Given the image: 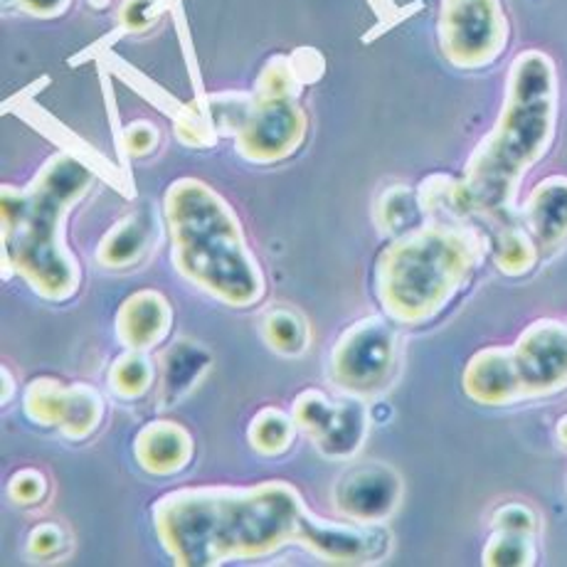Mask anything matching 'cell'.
Listing matches in <instances>:
<instances>
[{"mask_svg":"<svg viewBox=\"0 0 567 567\" xmlns=\"http://www.w3.org/2000/svg\"><path fill=\"white\" fill-rule=\"evenodd\" d=\"M536 563V536L523 530L494 528L484 548L486 567H528Z\"/></svg>","mask_w":567,"mask_h":567,"instance_id":"7402d4cb","label":"cell"},{"mask_svg":"<svg viewBox=\"0 0 567 567\" xmlns=\"http://www.w3.org/2000/svg\"><path fill=\"white\" fill-rule=\"evenodd\" d=\"M491 249H494V261L496 267L504 271L508 277H523L536 267L538 261V243L536 237L530 235V230L516 223H504L494 235V243H491Z\"/></svg>","mask_w":567,"mask_h":567,"instance_id":"e0dca14e","label":"cell"},{"mask_svg":"<svg viewBox=\"0 0 567 567\" xmlns=\"http://www.w3.org/2000/svg\"><path fill=\"white\" fill-rule=\"evenodd\" d=\"M307 136V116L291 96H269L249 109L237 131V151L252 163H277L291 156Z\"/></svg>","mask_w":567,"mask_h":567,"instance_id":"30bf717a","label":"cell"},{"mask_svg":"<svg viewBox=\"0 0 567 567\" xmlns=\"http://www.w3.org/2000/svg\"><path fill=\"white\" fill-rule=\"evenodd\" d=\"M151 383H154V365L146 351H128L118 355L114 365L109 368V385L124 400L144 398Z\"/></svg>","mask_w":567,"mask_h":567,"instance_id":"603a6c76","label":"cell"},{"mask_svg":"<svg viewBox=\"0 0 567 567\" xmlns=\"http://www.w3.org/2000/svg\"><path fill=\"white\" fill-rule=\"evenodd\" d=\"M420 213V198L410 188H405V185H395V188L385 190L378 200V223L383 233L398 235L408 230L410 225L417 223Z\"/></svg>","mask_w":567,"mask_h":567,"instance_id":"d4e9b609","label":"cell"},{"mask_svg":"<svg viewBox=\"0 0 567 567\" xmlns=\"http://www.w3.org/2000/svg\"><path fill=\"white\" fill-rule=\"evenodd\" d=\"M293 432H297V420H293V414L289 417V414L279 408H265L255 414L252 422H249L247 440L259 454L279 456L291 446Z\"/></svg>","mask_w":567,"mask_h":567,"instance_id":"ffe728a7","label":"cell"},{"mask_svg":"<svg viewBox=\"0 0 567 567\" xmlns=\"http://www.w3.org/2000/svg\"><path fill=\"white\" fill-rule=\"evenodd\" d=\"M154 523L163 548L185 567L265 558L287 545H303L338 565H361L388 553L385 528L319 518L289 482L171 491L156 501Z\"/></svg>","mask_w":567,"mask_h":567,"instance_id":"6da1fadb","label":"cell"},{"mask_svg":"<svg viewBox=\"0 0 567 567\" xmlns=\"http://www.w3.org/2000/svg\"><path fill=\"white\" fill-rule=\"evenodd\" d=\"M171 303L156 289L131 293L116 313V336L131 351H151L171 331Z\"/></svg>","mask_w":567,"mask_h":567,"instance_id":"4fadbf2b","label":"cell"},{"mask_svg":"<svg viewBox=\"0 0 567 567\" xmlns=\"http://www.w3.org/2000/svg\"><path fill=\"white\" fill-rule=\"evenodd\" d=\"M104 417V402L100 392L90 385H70L68 402H64V412L60 420V430L64 437L70 440H84L100 427Z\"/></svg>","mask_w":567,"mask_h":567,"instance_id":"d6986e66","label":"cell"},{"mask_svg":"<svg viewBox=\"0 0 567 567\" xmlns=\"http://www.w3.org/2000/svg\"><path fill=\"white\" fill-rule=\"evenodd\" d=\"M491 528H506V530H523V533H538V516L526 504H506L496 508L491 516Z\"/></svg>","mask_w":567,"mask_h":567,"instance_id":"4316f807","label":"cell"},{"mask_svg":"<svg viewBox=\"0 0 567 567\" xmlns=\"http://www.w3.org/2000/svg\"><path fill=\"white\" fill-rule=\"evenodd\" d=\"M70 385H62L54 378L32 380L25 390V414L35 424L60 427L64 402H68Z\"/></svg>","mask_w":567,"mask_h":567,"instance_id":"cb8c5ba5","label":"cell"},{"mask_svg":"<svg viewBox=\"0 0 567 567\" xmlns=\"http://www.w3.org/2000/svg\"><path fill=\"white\" fill-rule=\"evenodd\" d=\"M134 454L148 474L173 476L190 464L193 437L178 422L156 420L136 434Z\"/></svg>","mask_w":567,"mask_h":567,"instance_id":"5bb4252c","label":"cell"},{"mask_svg":"<svg viewBox=\"0 0 567 567\" xmlns=\"http://www.w3.org/2000/svg\"><path fill=\"white\" fill-rule=\"evenodd\" d=\"M124 138H126V148L131 151V156H146L158 144V131L154 128V124L136 122L126 128Z\"/></svg>","mask_w":567,"mask_h":567,"instance_id":"83f0119b","label":"cell"},{"mask_svg":"<svg viewBox=\"0 0 567 567\" xmlns=\"http://www.w3.org/2000/svg\"><path fill=\"white\" fill-rule=\"evenodd\" d=\"M462 385L466 398L478 402V405L501 408L526 400L523 398L514 351L506 346H491L474 353L464 368Z\"/></svg>","mask_w":567,"mask_h":567,"instance_id":"7c38bea8","label":"cell"},{"mask_svg":"<svg viewBox=\"0 0 567 567\" xmlns=\"http://www.w3.org/2000/svg\"><path fill=\"white\" fill-rule=\"evenodd\" d=\"M558 124V74L548 54L520 52L508 70L496 126L454 181V220L514 210L526 173L548 154Z\"/></svg>","mask_w":567,"mask_h":567,"instance_id":"7a4b0ae2","label":"cell"},{"mask_svg":"<svg viewBox=\"0 0 567 567\" xmlns=\"http://www.w3.org/2000/svg\"><path fill=\"white\" fill-rule=\"evenodd\" d=\"M293 420L323 456L348 460L365 440L368 412L358 400L333 402L321 390H307L293 400Z\"/></svg>","mask_w":567,"mask_h":567,"instance_id":"ba28073f","label":"cell"},{"mask_svg":"<svg viewBox=\"0 0 567 567\" xmlns=\"http://www.w3.org/2000/svg\"><path fill=\"white\" fill-rule=\"evenodd\" d=\"M555 440H558L563 450H567V414H563L558 424H555Z\"/></svg>","mask_w":567,"mask_h":567,"instance_id":"4dcf8cb0","label":"cell"},{"mask_svg":"<svg viewBox=\"0 0 567 567\" xmlns=\"http://www.w3.org/2000/svg\"><path fill=\"white\" fill-rule=\"evenodd\" d=\"M523 398L538 400L567 390V323L538 319L511 346Z\"/></svg>","mask_w":567,"mask_h":567,"instance_id":"9c48e42d","label":"cell"},{"mask_svg":"<svg viewBox=\"0 0 567 567\" xmlns=\"http://www.w3.org/2000/svg\"><path fill=\"white\" fill-rule=\"evenodd\" d=\"M70 0H23L25 10L35 16H58L62 13L64 8H68Z\"/></svg>","mask_w":567,"mask_h":567,"instance_id":"f546056e","label":"cell"},{"mask_svg":"<svg viewBox=\"0 0 567 567\" xmlns=\"http://www.w3.org/2000/svg\"><path fill=\"white\" fill-rule=\"evenodd\" d=\"M484 252L486 239L472 225L434 220L412 227L378 259V299L392 321L427 323L464 289Z\"/></svg>","mask_w":567,"mask_h":567,"instance_id":"5b68a950","label":"cell"},{"mask_svg":"<svg viewBox=\"0 0 567 567\" xmlns=\"http://www.w3.org/2000/svg\"><path fill=\"white\" fill-rule=\"evenodd\" d=\"M261 336L271 351L281 355H299L309 348V326L291 309H271L265 316Z\"/></svg>","mask_w":567,"mask_h":567,"instance_id":"44dd1931","label":"cell"},{"mask_svg":"<svg viewBox=\"0 0 567 567\" xmlns=\"http://www.w3.org/2000/svg\"><path fill=\"white\" fill-rule=\"evenodd\" d=\"M178 275L213 299L247 309L265 297V275L230 205L198 178H178L163 198Z\"/></svg>","mask_w":567,"mask_h":567,"instance_id":"277c9868","label":"cell"},{"mask_svg":"<svg viewBox=\"0 0 567 567\" xmlns=\"http://www.w3.org/2000/svg\"><path fill=\"white\" fill-rule=\"evenodd\" d=\"M207 361H210V355L195 341L173 343L168 353L163 355V398L178 400L183 392H188L207 368Z\"/></svg>","mask_w":567,"mask_h":567,"instance_id":"ac0fdd59","label":"cell"},{"mask_svg":"<svg viewBox=\"0 0 567 567\" xmlns=\"http://www.w3.org/2000/svg\"><path fill=\"white\" fill-rule=\"evenodd\" d=\"M45 491H48L45 476L35 472V468L18 472L13 478H10V486H8L10 498H13L20 506L38 504V501H42V496H45Z\"/></svg>","mask_w":567,"mask_h":567,"instance_id":"484cf974","label":"cell"},{"mask_svg":"<svg viewBox=\"0 0 567 567\" xmlns=\"http://www.w3.org/2000/svg\"><path fill=\"white\" fill-rule=\"evenodd\" d=\"M402 498V478L395 468L370 462L348 468L333 486V506L338 514L355 523H380L398 508Z\"/></svg>","mask_w":567,"mask_h":567,"instance_id":"8fae6325","label":"cell"},{"mask_svg":"<svg viewBox=\"0 0 567 567\" xmlns=\"http://www.w3.org/2000/svg\"><path fill=\"white\" fill-rule=\"evenodd\" d=\"M506 42L508 23L498 0H442L440 45L454 68H486Z\"/></svg>","mask_w":567,"mask_h":567,"instance_id":"52a82bcc","label":"cell"},{"mask_svg":"<svg viewBox=\"0 0 567 567\" xmlns=\"http://www.w3.org/2000/svg\"><path fill=\"white\" fill-rule=\"evenodd\" d=\"M151 243V217L146 213H134L118 220L112 230H109L100 247H96V259L102 267L109 269H124L134 267L136 261L144 257L146 247Z\"/></svg>","mask_w":567,"mask_h":567,"instance_id":"2e32d148","label":"cell"},{"mask_svg":"<svg viewBox=\"0 0 567 567\" xmlns=\"http://www.w3.org/2000/svg\"><path fill=\"white\" fill-rule=\"evenodd\" d=\"M62 545V530L52 523H45V526H38L35 530L30 533V543L28 548L32 555L38 558H45V555H52Z\"/></svg>","mask_w":567,"mask_h":567,"instance_id":"f1b7e54d","label":"cell"},{"mask_svg":"<svg viewBox=\"0 0 567 567\" xmlns=\"http://www.w3.org/2000/svg\"><path fill=\"white\" fill-rule=\"evenodd\" d=\"M398 361V336L383 316H368L338 338L331 378L348 395H370L385 388Z\"/></svg>","mask_w":567,"mask_h":567,"instance_id":"8992f818","label":"cell"},{"mask_svg":"<svg viewBox=\"0 0 567 567\" xmlns=\"http://www.w3.org/2000/svg\"><path fill=\"white\" fill-rule=\"evenodd\" d=\"M523 223L540 249H555L567 239V176H548L530 190Z\"/></svg>","mask_w":567,"mask_h":567,"instance_id":"9a60e30c","label":"cell"},{"mask_svg":"<svg viewBox=\"0 0 567 567\" xmlns=\"http://www.w3.org/2000/svg\"><path fill=\"white\" fill-rule=\"evenodd\" d=\"M92 188V173L68 154H54L28 188H3V247L10 265L42 299L68 301L80 289L78 259L64 220Z\"/></svg>","mask_w":567,"mask_h":567,"instance_id":"3957f363","label":"cell"}]
</instances>
